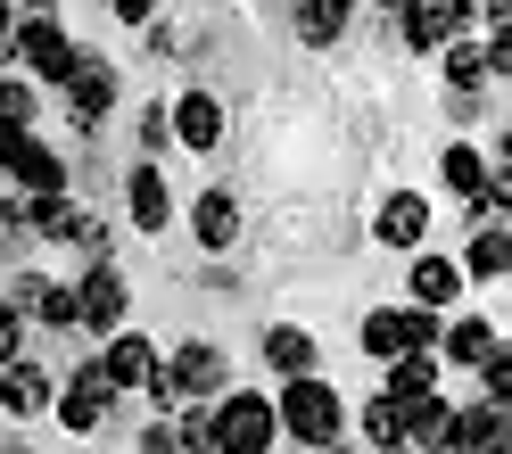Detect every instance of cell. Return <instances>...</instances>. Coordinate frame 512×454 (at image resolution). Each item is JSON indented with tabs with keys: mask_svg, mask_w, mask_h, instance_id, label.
I'll return each mask as SVG.
<instances>
[{
	"mask_svg": "<svg viewBox=\"0 0 512 454\" xmlns=\"http://www.w3.org/2000/svg\"><path fill=\"white\" fill-rule=\"evenodd\" d=\"M273 421H281V430H290L298 446H331L347 413H339V397H331V380H314V372H290V388H281Z\"/></svg>",
	"mask_w": 512,
	"mask_h": 454,
	"instance_id": "obj_1",
	"label": "cell"
},
{
	"mask_svg": "<svg viewBox=\"0 0 512 454\" xmlns=\"http://www.w3.org/2000/svg\"><path fill=\"white\" fill-rule=\"evenodd\" d=\"M223 347H207V339H190V347H174L166 364L149 372V397L157 405H182V397H223Z\"/></svg>",
	"mask_w": 512,
	"mask_h": 454,
	"instance_id": "obj_2",
	"label": "cell"
},
{
	"mask_svg": "<svg viewBox=\"0 0 512 454\" xmlns=\"http://www.w3.org/2000/svg\"><path fill=\"white\" fill-rule=\"evenodd\" d=\"M9 50H17L42 83H67V75H75V58H83V50L67 42V25H58L50 9H25V25H9Z\"/></svg>",
	"mask_w": 512,
	"mask_h": 454,
	"instance_id": "obj_3",
	"label": "cell"
},
{
	"mask_svg": "<svg viewBox=\"0 0 512 454\" xmlns=\"http://www.w3.org/2000/svg\"><path fill=\"white\" fill-rule=\"evenodd\" d=\"M273 438H281V421H273L265 397H223L215 421H207V446L215 454H265Z\"/></svg>",
	"mask_w": 512,
	"mask_h": 454,
	"instance_id": "obj_4",
	"label": "cell"
},
{
	"mask_svg": "<svg viewBox=\"0 0 512 454\" xmlns=\"http://www.w3.org/2000/svg\"><path fill=\"white\" fill-rule=\"evenodd\" d=\"M364 347H372V355L438 347V306H380V314H364Z\"/></svg>",
	"mask_w": 512,
	"mask_h": 454,
	"instance_id": "obj_5",
	"label": "cell"
},
{
	"mask_svg": "<svg viewBox=\"0 0 512 454\" xmlns=\"http://www.w3.org/2000/svg\"><path fill=\"white\" fill-rule=\"evenodd\" d=\"M124 273L108 265V256H91V273H83V289H75V322H91V331H116L124 322Z\"/></svg>",
	"mask_w": 512,
	"mask_h": 454,
	"instance_id": "obj_6",
	"label": "cell"
},
{
	"mask_svg": "<svg viewBox=\"0 0 512 454\" xmlns=\"http://www.w3.org/2000/svg\"><path fill=\"white\" fill-rule=\"evenodd\" d=\"M50 405H58V421H67L75 438H91V430H100V421H108V405H116V388L100 380V364H91V372H75L67 388H58Z\"/></svg>",
	"mask_w": 512,
	"mask_h": 454,
	"instance_id": "obj_7",
	"label": "cell"
},
{
	"mask_svg": "<svg viewBox=\"0 0 512 454\" xmlns=\"http://www.w3.org/2000/svg\"><path fill=\"white\" fill-rule=\"evenodd\" d=\"M116 108V75L100 67V58H75V75H67V116L83 124V133H100Z\"/></svg>",
	"mask_w": 512,
	"mask_h": 454,
	"instance_id": "obj_8",
	"label": "cell"
},
{
	"mask_svg": "<svg viewBox=\"0 0 512 454\" xmlns=\"http://www.w3.org/2000/svg\"><path fill=\"white\" fill-rule=\"evenodd\" d=\"M471 25V0H405V42L413 50H438Z\"/></svg>",
	"mask_w": 512,
	"mask_h": 454,
	"instance_id": "obj_9",
	"label": "cell"
},
{
	"mask_svg": "<svg viewBox=\"0 0 512 454\" xmlns=\"http://www.w3.org/2000/svg\"><path fill=\"white\" fill-rule=\"evenodd\" d=\"M166 124H174L182 149H215L223 141V100H215V91H182V100L166 108Z\"/></svg>",
	"mask_w": 512,
	"mask_h": 454,
	"instance_id": "obj_10",
	"label": "cell"
},
{
	"mask_svg": "<svg viewBox=\"0 0 512 454\" xmlns=\"http://www.w3.org/2000/svg\"><path fill=\"white\" fill-rule=\"evenodd\" d=\"M446 421H455V405H446L438 388L397 397V438H405V446H446Z\"/></svg>",
	"mask_w": 512,
	"mask_h": 454,
	"instance_id": "obj_11",
	"label": "cell"
},
{
	"mask_svg": "<svg viewBox=\"0 0 512 454\" xmlns=\"http://www.w3.org/2000/svg\"><path fill=\"white\" fill-rule=\"evenodd\" d=\"M149 372H157V347H149V339H133V331H108L100 380H108V388H149Z\"/></svg>",
	"mask_w": 512,
	"mask_h": 454,
	"instance_id": "obj_12",
	"label": "cell"
},
{
	"mask_svg": "<svg viewBox=\"0 0 512 454\" xmlns=\"http://www.w3.org/2000/svg\"><path fill=\"white\" fill-rule=\"evenodd\" d=\"M50 397H58V388H50V372H34V364H17V355H9V364H0V413L34 421V413H50Z\"/></svg>",
	"mask_w": 512,
	"mask_h": 454,
	"instance_id": "obj_13",
	"label": "cell"
},
{
	"mask_svg": "<svg viewBox=\"0 0 512 454\" xmlns=\"http://www.w3.org/2000/svg\"><path fill=\"white\" fill-rule=\"evenodd\" d=\"M422 232H430V199H422V190L380 199V248H422Z\"/></svg>",
	"mask_w": 512,
	"mask_h": 454,
	"instance_id": "obj_14",
	"label": "cell"
},
{
	"mask_svg": "<svg viewBox=\"0 0 512 454\" xmlns=\"http://www.w3.org/2000/svg\"><path fill=\"white\" fill-rule=\"evenodd\" d=\"M124 207H133L141 232H166V223H174V190H166V174H157V166H133V190H124Z\"/></svg>",
	"mask_w": 512,
	"mask_h": 454,
	"instance_id": "obj_15",
	"label": "cell"
},
{
	"mask_svg": "<svg viewBox=\"0 0 512 454\" xmlns=\"http://www.w3.org/2000/svg\"><path fill=\"white\" fill-rule=\"evenodd\" d=\"M190 232H199V248H232L240 240V207H232V190H207V199L199 207H190Z\"/></svg>",
	"mask_w": 512,
	"mask_h": 454,
	"instance_id": "obj_16",
	"label": "cell"
},
{
	"mask_svg": "<svg viewBox=\"0 0 512 454\" xmlns=\"http://www.w3.org/2000/svg\"><path fill=\"white\" fill-rule=\"evenodd\" d=\"M455 298H463L455 256H413V306H455Z\"/></svg>",
	"mask_w": 512,
	"mask_h": 454,
	"instance_id": "obj_17",
	"label": "cell"
},
{
	"mask_svg": "<svg viewBox=\"0 0 512 454\" xmlns=\"http://www.w3.org/2000/svg\"><path fill=\"white\" fill-rule=\"evenodd\" d=\"M17 314H34V322H50V331H67V322H75V289H67V281H17Z\"/></svg>",
	"mask_w": 512,
	"mask_h": 454,
	"instance_id": "obj_18",
	"label": "cell"
},
{
	"mask_svg": "<svg viewBox=\"0 0 512 454\" xmlns=\"http://www.w3.org/2000/svg\"><path fill=\"white\" fill-rule=\"evenodd\" d=\"M446 446H463V454H479V446H504V405L488 397V405L455 413V421H446Z\"/></svg>",
	"mask_w": 512,
	"mask_h": 454,
	"instance_id": "obj_19",
	"label": "cell"
},
{
	"mask_svg": "<svg viewBox=\"0 0 512 454\" xmlns=\"http://www.w3.org/2000/svg\"><path fill=\"white\" fill-rule=\"evenodd\" d=\"M9 174L42 199V190H67V157H58V149H42V141H25V149L9 157Z\"/></svg>",
	"mask_w": 512,
	"mask_h": 454,
	"instance_id": "obj_20",
	"label": "cell"
},
{
	"mask_svg": "<svg viewBox=\"0 0 512 454\" xmlns=\"http://www.w3.org/2000/svg\"><path fill=\"white\" fill-rule=\"evenodd\" d=\"M265 364L273 372H314L323 347H314V331H290V322H281V331H265Z\"/></svg>",
	"mask_w": 512,
	"mask_h": 454,
	"instance_id": "obj_21",
	"label": "cell"
},
{
	"mask_svg": "<svg viewBox=\"0 0 512 454\" xmlns=\"http://www.w3.org/2000/svg\"><path fill=\"white\" fill-rule=\"evenodd\" d=\"M438 50H446V83H455L463 100H471V91L496 75V67H488V42H463V34H455V42H438Z\"/></svg>",
	"mask_w": 512,
	"mask_h": 454,
	"instance_id": "obj_22",
	"label": "cell"
},
{
	"mask_svg": "<svg viewBox=\"0 0 512 454\" xmlns=\"http://www.w3.org/2000/svg\"><path fill=\"white\" fill-rule=\"evenodd\" d=\"M504 273H512V240L496 232V223H479V240L463 256V281H504Z\"/></svg>",
	"mask_w": 512,
	"mask_h": 454,
	"instance_id": "obj_23",
	"label": "cell"
},
{
	"mask_svg": "<svg viewBox=\"0 0 512 454\" xmlns=\"http://www.w3.org/2000/svg\"><path fill=\"white\" fill-rule=\"evenodd\" d=\"M438 339H446V364H479V355L496 347V331L479 314H463V322H438Z\"/></svg>",
	"mask_w": 512,
	"mask_h": 454,
	"instance_id": "obj_24",
	"label": "cell"
},
{
	"mask_svg": "<svg viewBox=\"0 0 512 454\" xmlns=\"http://www.w3.org/2000/svg\"><path fill=\"white\" fill-rule=\"evenodd\" d=\"M347 9H356V0H298V34L306 42H339L347 34Z\"/></svg>",
	"mask_w": 512,
	"mask_h": 454,
	"instance_id": "obj_25",
	"label": "cell"
},
{
	"mask_svg": "<svg viewBox=\"0 0 512 454\" xmlns=\"http://www.w3.org/2000/svg\"><path fill=\"white\" fill-rule=\"evenodd\" d=\"M479 182H488V157H479V149H463V141H455V149H446V190H455V199H471Z\"/></svg>",
	"mask_w": 512,
	"mask_h": 454,
	"instance_id": "obj_26",
	"label": "cell"
},
{
	"mask_svg": "<svg viewBox=\"0 0 512 454\" xmlns=\"http://www.w3.org/2000/svg\"><path fill=\"white\" fill-rule=\"evenodd\" d=\"M364 438H372V446H405V438H397V397H389V388L364 405Z\"/></svg>",
	"mask_w": 512,
	"mask_h": 454,
	"instance_id": "obj_27",
	"label": "cell"
},
{
	"mask_svg": "<svg viewBox=\"0 0 512 454\" xmlns=\"http://www.w3.org/2000/svg\"><path fill=\"white\" fill-rule=\"evenodd\" d=\"M0 116H17V124H34V83H0Z\"/></svg>",
	"mask_w": 512,
	"mask_h": 454,
	"instance_id": "obj_28",
	"label": "cell"
},
{
	"mask_svg": "<svg viewBox=\"0 0 512 454\" xmlns=\"http://www.w3.org/2000/svg\"><path fill=\"white\" fill-rule=\"evenodd\" d=\"M34 141V124H17V116H0V166H9V157Z\"/></svg>",
	"mask_w": 512,
	"mask_h": 454,
	"instance_id": "obj_29",
	"label": "cell"
},
{
	"mask_svg": "<svg viewBox=\"0 0 512 454\" xmlns=\"http://www.w3.org/2000/svg\"><path fill=\"white\" fill-rule=\"evenodd\" d=\"M141 141H149V149H166V141H174V124H166V108H149V116H141Z\"/></svg>",
	"mask_w": 512,
	"mask_h": 454,
	"instance_id": "obj_30",
	"label": "cell"
},
{
	"mask_svg": "<svg viewBox=\"0 0 512 454\" xmlns=\"http://www.w3.org/2000/svg\"><path fill=\"white\" fill-rule=\"evenodd\" d=\"M17 355V306H0V364Z\"/></svg>",
	"mask_w": 512,
	"mask_h": 454,
	"instance_id": "obj_31",
	"label": "cell"
},
{
	"mask_svg": "<svg viewBox=\"0 0 512 454\" xmlns=\"http://www.w3.org/2000/svg\"><path fill=\"white\" fill-rule=\"evenodd\" d=\"M116 17H124V25H149V17H157V0H116Z\"/></svg>",
	"mask_w": 512,
	"mask_h": 454,
	"instance_id": "obj_32",
	"label": "cell"
},
{
	"mask_svg": "<svg viewBox=\"0 0 512 454\" xmlns=\"http://www.w3.org/2000/svg\"><path fill=\"white\" fill-rule=\"evenodd\" d=\"M9 17H17V0H0V42H9Z\"/></svg>",
	"mask_w": 512,
	"mask_h": 454,
	"instance_id": "obj_33",
	"label": "cell"
},
{
	"mask_svg": "<svg viewBox=\"0 0 512 454\" xmlns=\"http://www.w3.org/2000/svg\"><path fill=\"white\" fill-rule=\"evenodd\" d=\"M25 9H58V0H25Z\"/></svg>",
	"mask_w": 512,
	"mask_h": 454,
	"instance_id": "obj_34",
	"label": "cell"
},
{
	"mask_svg": "<svg viewBox=\"0 0 512 454\" xmlns=\"http://www.w3.org/2000/svg\"><path fill=\"white\" fill-rule=\"evenodd\" d=\"M389 9H405V0H389Z\"/></svg>",
	"mask_w": 512,
	"mask_h": 454,
	"instance_id": "obj_35",
	"label": "cell"
}]
</instances>
